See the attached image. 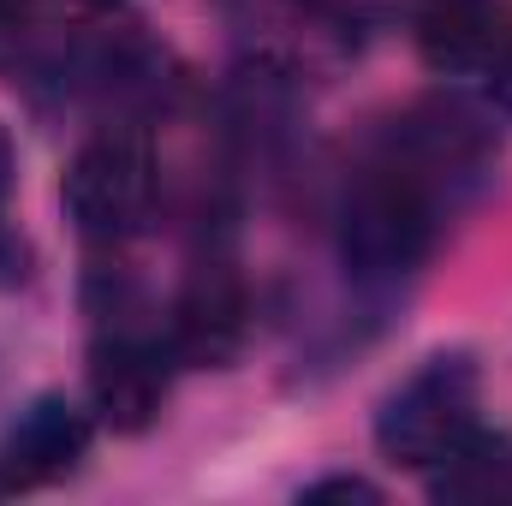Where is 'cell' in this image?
<instances>
[{
    "label": "cell",
    "instance_id": "8",
    "mask_svg": "<svg viewBox=\"0 0 512 506\" xmlns=\"http://www.w3.org/2000/svg\"><path fill=\"white\" fill-rule=\"evenodd\" d=\"M90 399L102 411L108 429L137 435L161 417V399H167V364H161V346L114 328L102 346H96V364H90Z\"/></svg>",
    "mask_w": 512,
    "mask_h": 506
},
{
    "label": "cell",
    "instance_id": "7",
    "mask_svg": "<svg viewBox=\"0 0 512 506\" xmlns=\"http://www.w3.org/2000/svg\"><path fill=\"white\" fill-rule=\"evenodd\" d=\"M84 447H90V417H84L72 399L48 393V399H36V405L6 429V441H0V489H6V495L42 489V483L66 477V471L84 459Z\"/></svg>",
    "mask_w": 512,
    "mask_h": 506
},
{
    "label": "cell",
    "instance_id": "10",
    "mask_svg": "<svg viewBox=\"0 0 512 506\" xmlns=\"http://www.w3.org/2000/svg\"><path fill=\"white\" fill-rule=\"evenodd\" d=\"M304 501H382V489L364 477H328V483H310Z\"/></svg>",
    "mask_w": 512,
    "mask_h": 506
},
{
    "label": "cell",
    "instance_id": "3",
    "mask_svg": "<svg viewBox=\"0 0 512 506\" xmlns=\"http://www.w3.org/2000/svg\"><path fill=\"white\" fill-rule=\"evenodd\" d=\"M155 203V155L137 131H96L66 167V215L84 239H131Z\"/></svg>",
    "mask_w": 512,
    "mask_h": 506
},
{
    "label": "cell",
    "instance_id": "2",
    "mask_svg": "<svg viewBox=\"0 0 512 506\" xmlns=\"http://www.w3.org/2000/svg\"><path fill=\"white\" fill-rule=\"evenodd\" d=\"M477 370L471 358H429L376 417V447L405 471L447 465L477 435Z\"/></svg>",
    "mask_w": 512,
    "mask_h": 506
},
{
    "label": "cell",
    "instance_id": "9",
    "mask_svg": "<svg viewBox=\"0 0 512 506\" xmlns=\"http://www.w3.org/2000/svg\"><path fill=\"white\" fill-rule=\"evenodd\" d=\"M435 495L441 501H495V495H512V447L501 435L477 429L447 465H435Z\"/></svg>",
    "mask_w": 512,
    "mask_h": 506
},
{
    "label": "cell",
    "instance_id": "4",
    "mask_svg": "<svg viewBox=\"0 0 512 506\" xmlns=\"http://www.w3.org/2000/svg\"><path fill=\"white\" fill-rule=\"evenodd\" d=\"M489 161H495V126L459 96H429L405 108L387 131V167L417 179L435 203H441V185L483 179Z\"/></svg>",
    "mask_w": 512,
    "mask_h": 506
},
{
    "label": "cell",
    "instance_id": "1",
    "mask_svg": "<svg viewBox=\"0 0 512 506\" xmlns=\"http://www.w3.org/2000/svg\"><path fill=\"white\" fill-rule=\"evenodd\" d=\"M435 251V197L399 167H376L340 209V256L364 286H399Z\"/></svg>",
    "mask_w": 512,
    "mask_h": 506
},
{
    "label": "cell",
    "instance_id": "6",
    "mask_svg": "<svg viewBox=\"0 0 512 506\" xmlns=\"http://www.w3.org/2000/svg\"><path fill=\"white\" fill-rule=\"evenodd\" d=\"M411 30L423 60L447 78H483L512 42V18L501 0H411Z\"/></svg>",
    "mask_w": 512,
    "mask_h": 506
},
{
    "label": "cell",
    "instance_id": "11",
    "mask_svg": "<svg viewBox=\"0 0 512 506\" xmlns=\"http://www.w3.org/2000/svg\"><path fill=\"white\" fill-rule=\"evenodd\" d=\"M6 191H12V137L0 126V203H6Z\"/></svg>",
    "mask_w": 512,
    "mask_h": 506
},
{
    "label": "cell",
    "instance_id": "5",
    "mask_svg": "<svg viewBox=\"0 0 512 506\" xmlns=\"http://www.w3.org/2000/svg\"><path fill=\"white\" fill-rule=\"evenodd\" d=\"M251 328V292L239 280L233 262H197V274L185 280L179 304H173V358L197 364V370H221L239 358Z\"/></svg>",
    "mask_w": 512,
    "mask_h": 506
}]
</instances>
